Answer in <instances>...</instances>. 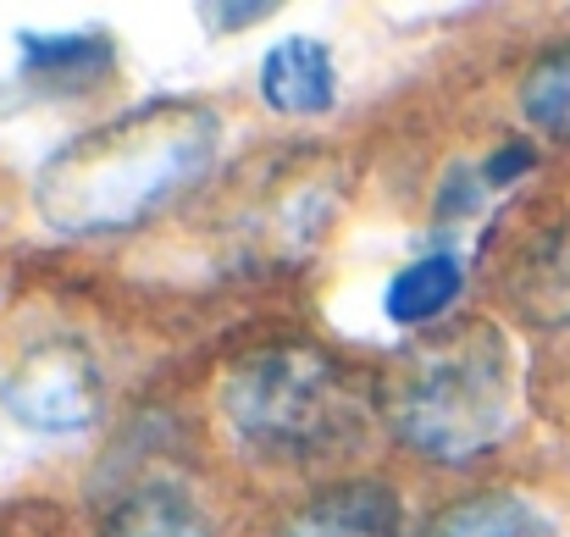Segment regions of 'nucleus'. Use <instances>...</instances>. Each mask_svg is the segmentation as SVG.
Instances as JSON below:
<instances>
[{"label":"nucleus","mask_w":570,"mask_h":537,"mask_svg":"<svg viewBox=\"0 0 570 537\" xmlns=\"http://www.w3.org/2000/svg\"><path fill=\"white\" fill-rule=\"evenodd\" d=\"M222 150L205 100H145L67 139L33 178V211L61 238H111L194 194Z\"/></svg>","instance_id":"nucleus-1"},{"label":"nucleus","mask_w":570,"mask_h":537,"mask_svg":"<svg viewBox=\"0 0 570 537\" xmlns=\"http://www.w3.org/2000/svg\"><path fill=\"white\" fill-rule=\"evenodd\" d=\"M377 393L399 443L438 466H465L515 432L521 365L493 322L471 316L415 339Z\"/></svg>","instance_id":"nucleus-2"},{"label":"nucleus","mask_w":570,"mask_h":537,"mask_svg":"<svg viewBox=\"0 0 570 537\" xmlns=\"http://www.w3.org/2000/svg\"><path fill=\"white\" fill-rule=\"evenodd\" d=\"M382 404L372 382L322 344H261L222 377L227 432L266 466H333L361 438Z\"/></svg>","instance_id":"nucleus-3"},{"label":"nucleus","mask_w":570,"mask_h":537,"mask_svg":"<svg viewBox=\"0 0 570 537\" xmlns=\"http://www.w3.org/2000/svg\"><path fill=\"white\" fill-rule=\"evenodd\" d=\"M0 404L17 427L72 438L106 410V371L78 339H45L0 377Z\"/></svg>","instance_id":"nucleus-4"},{"label":"nucleus","mask_w":570,"mask_h":537,"mask_svg":"<svg viewBox=\"0 0 570 537\" xmlns=\"http://www.w3.org/2000/svg\"><path fill=\"white\" fill-rule=\"evenodd\" d=\"M277 537H404V505L372 477L333 482L316 499H305Z\"/></svg>","instance_id":"nucleus-5"},{"label":"nucleus","mask_w":570,"mask_h":537,"mask_svg":"<svg viewBox=\"0 0 570 537\" xmlns=\"http://www.w3.org/2000/svg\"><path fill=\"white\" fill-rule=\"evenodd\" d=\"M261 100L277 117H322L338 100V61L322 39L288 33L261 56Z\"/></svg>","instance_id":"nucleus-6"},{"label":"nucleus","mask_w":570,"mask_h":537,"mask_svg":"<svg viewBox=\"0 0 570 537\" xmlns=\"http://www.w3.org/2000/svg\"><path fill=\"white\" fill-rule=\"evenodd\" d=\"M510 294H515V311L543 328V333H560L570 328V216L543 227L521 261H515V277H510Z\"/></svg>","instance_id":"nucleus-7"},{"label":"nucleus","mask_w":570,"mask_h":537,"mask_svg":"<svg viewBox=\"0 0 570 537\" xmlns=\"http://www.w3.org/2000/svg\"><path fill=\"white\" fill-rule=\"evenodd\" d=\"M465 289V261L454 250H421L415 261H404L382 294V311L393 328H432L454 311Z\"/></svg>","instance_id":"nucleus-8"},{"label":"nucleus","mask_w":570,"mask_h":537,"mask_svg":"<svg viewBox=\"0 0 570 537\" xmlns=\"http://www.w3.org/2000/svg\"><path fill=\"white\" fill-rule=\"evenodd\" d=\"M111 67V39L100 28H61V33H17V72L33 84H56V89H83L95 78H106Z\"/></svg>","instance_id":"nucleus-9"},{"label":"nucleus","mask_w":570,"mask_h":537,"mask_svg":"<svg viewBox=\"0 0 570 537\" xmlns=\"http://www.w3.org/2000/svg\"><path fill=\"white\" fill-rule=\"evenodd\" d=\"M426 537H566V533H560V521L543 505H532L521 494H476V499L449 505L426 527Z\"/></svg>","instance_id":"nucleus-10"},{"label":"nucleus","mask_w":570,"mask_h":537,"mask_svg":"<svg viewBox=\"0 0 570 537\" xmlns=\"http://www.w3.org/2000/svg\"><path fill=\"white\" fill-rule=\"evenodd\" d=\"M100 537H216L210 521L199 516L189 494L178 488H139L134 499H122L106 521Z\"/></svg>","instance_id":"nucleus-11"},{"label":"nucleus","mask_w":570,"mask_h":537,"mask_svg":"<svg viewBox=\"0 0 570 537\" xmlns=\"http://www.w3.org/2000/svg\"><path fill=\"white\" fill-rule=\"evenodd\" d=\"M521 111L532 128H543L549 139H566L570 145V45L549 50L527 84H521Z\"/></svg>","instance_id":"nucleus-12"},{"label":"nucleus","mask_w":570,"mask_h":537,"mask_svg":"<svg viewBox=\"0 0 570 537\" xmlns=\"http://www.w3.org/2000/svg\"><path fill=\"white\" fill-rule=\"evenodd\" d=\"M532 167H538V150H532V145H504V150H493V156L482 162V173H476V183H482L488 194H493V188L504 194L510 183H515V178H527Z\"/></svg>","instance_id":"nucleus-13"},{"label":"nucleus","mask_w":570,"mask_h":537,"mask_svg":"<svg viewBox=\"0 0 570 537\" xmlns=\"http://www.w3.org/2000/svg\"><path fill=\"white\" fill-rule=\"evenodd\" d=\"M216 22H261V17H272V6H222V11H210Z\"/></svg>","instance_id":"nucleus-14"}]
</instances>
